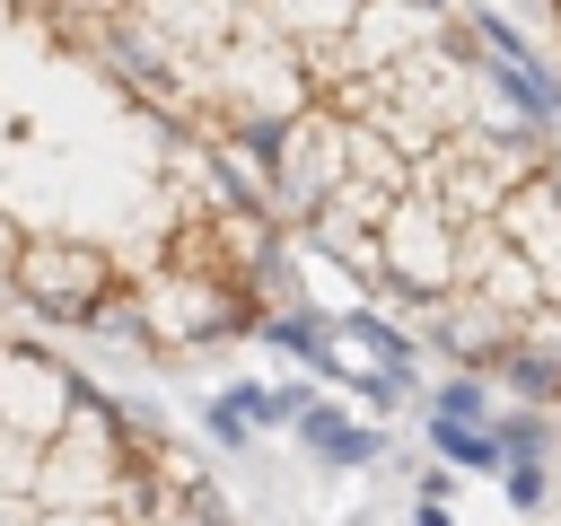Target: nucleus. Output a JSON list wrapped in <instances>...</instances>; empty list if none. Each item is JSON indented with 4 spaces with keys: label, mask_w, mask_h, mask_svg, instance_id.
<instances>
[{
    "label": "nucleus",
    "mask_w": 561,
    "mask_h": 526,
    "mask_svg": "<svg viewBox=\"0 0 561 526\" xmlns=\"http://www.w3.org/2000/svg\"><path fill=\"white\" fill-rule=\"evenodd\" d=\"M35 508H114L131 517L140 508V447H131V421L96 395L88 412H70L44 447H35Z\"/></svg>",
    "instance_id": "nucleus-1"
},
{
    "label": "nucleus",
    "mask_w": 561,
    "mask_h": 526,
    "mask_svg": "<svg viewBox=\"0 0 561 526\" xmlns=\"http://www.w3.org/2000/svg\"><path fill=\"white\" fill-rule=\"evenodd\" d=\"M456 219L421 193H394L386 219H377V289L403 298V307H438L456 289Z\"/></svg>",
    "instance_id": "nucleus-2"
},
{
    "label": "nucleus",
    "mask_w": 561,
    "mask_h": 526,
    "mask_svg": "<svg viewBox=\"0 0 561 526\" xmlns=\"http://www.w3.org/2000/svg\"><path fill=\"white\" fill-rule=\"evenodd\" d=\"M342 175H351V123H342L333 105H298V114H289V149H280V167L263 175L272 193H263L254 210H263L272 228H298Z\"/></svg>",
    "instance_id": "nucleus-3"
},
{
    "label": "nucleus",
    "mask_w": 561,
    "mask_h": 526,
    "mask_svg": "<svg viewBox=\"0 0 561 526\" xmlns=\"http://www.w3.org/2000/svg\"><path fill=\"white\" fill-rule=\"evenodd\" d=\"M114 281H123V263L96 254V245H70V237H26L18 272H9V289H18L35 316H53V324H88V316L114 298Z\"/></svg>",
    "instance_id": "nucleus-4"
},
{
    "label": "nucleus",
    "mask_w": 561,
    "mask_h": 526,
    "mask_svg": "<svg viewBox=\"0 0 561 526\" xmlns=\"http://www.w3.org/2000/svg\"><path fill=\"white\" fill-rule=\"evenodd\" d=\"M96 403V386L88 377H70L53 351H35V342H0V430L9 438H26V447H44L70 412H88Z\"/></svg>",
    "instance_id": "nucleus-5"
},
{
    "label": "nucleus",
    "mask_w": 561,
    "mask_h": 526,
    "mask_svg": "<svg viewBox=\"0 0 561 526\" xmlns=\"http://www.w3.org/2000/svg\"><path fill=\"white\" fill-rule=\"evenodd\" d=\"M140 316H149V342H228V333H254V307L245 289L228 281H193V272H158L140 289Z\"/></svg>",
    "instance_id": "nucleus-6"
},
{
    "label": "nucleus",
    "mask_w": 561,
    "mask_h": 526,
    "mask_svg": "<svg viewBox=\"0 0 561 526\" xmlns=\"http://www.w3.org/2000/svg\"><path fill=\"white\" fill-rule=\"evenodd\" d=\"M491 237L526 263L535 298H543V307H561V202L543 193V175H535V184H517V193L491 210Z\"/></svg>",
    "instance_id": "nucleus-7"
},
{
    "label": "nucleus",
    "mask_w": 561,
    "mask_h": 526,
    "mask_svg": "<svg viewBox=\"0 0 561 526\" xmlns=\"http://www.w3.org/2000/svg\"><path fill=\"white\" fill-rule=\"evenodd\" d=\"M421 324H430V333H412V342H438V351L456 359V377H482V368H500L508 316H500V307H482L473 289H447L438 307H421Z\"/></svg>",
    "instance_id": "nucleus-8"
},
{
    "label": "nucleus",
    "mask_w": 561,
    "mask_h": 526,
    "mask_svg": "<svg viewBox=\"0 0 561 526\" xmlns=\"http://www.w3.org/2000/svg\"><path fill=\"white\" fill-rule=\"evenodd\" d=\"M500 377L526 395V412L552 421V403H561V307H526V316L508 324V342H500Z\"/></svg>",
    "instance_id": "nucleus-9"
},
{
    "label": "nucleus",
    "mask_w": 561,
    "mask_h": 526,
    "mask_svg": "<svg viewBox=\"0 0 561 526\" xmlns=\"http://www.w3.org/2000/svg\"><path fill=\"white\" fill-rule=\"evenodd\" d=\"M289 430L307 438V456H324V465H342V473H351V465H377V430H351L333 403H307Z\"/></svg>",
    "instance_id": "nucleus-10"
},
{
    "label": "nucleus",
    "mask_w": 561,
    "mask_h": 526,
    "mask_svg": "<svg viewBox=\"0 0 561 526\" xmlns=\"http://www.w3.org/2000/svg\"><path fill=\"white\" fill-rule=\"evenodd\" d=\"M219 403L237 412V430H280V421H298L316 403V386H228Z\"/></svg>",
    "instance_id": "nucleus-11"
},
{
    "label": "nucleus",
    "mask_w": 561,
    "mask_h": 526,
    "mask_svg": "<svg viewBox=\"0 0 561 526\" xmlns=\"http://www.w3.org/2000/svg\"><path fill=\"white\" fill-rule=\"evenodd\" d=\"M254 333H263L272 351H289V359L324 368V307H272V316H254Z\"/></svg>",
    "instance_id": "nucleus-12"
},
{
    "label": "nucleus",
    "mask_w": 561,
    "mask_h": 526,
    "mask_svg": "<svg viewBox=\"0 0 561 526\" xmlns=\"http://www.w3.org/2000/svg\"><path fill=\"white\" fill-rule=\"evenodd\" d=\"M430 421H447V430H491V386H482V377H447V386L430 395Z\"/></svg>",
    "instance_id": "nucleus-13"
},
{
    "label": "nucleus",
    "mask_w": 561,
    "mask_h": 526,
    "mask_svg": "<svg viewBox=\"0 0 561 526\" xmlns=\"http://www.w3.org/2000/svg\"><path fill=\"white\" fill-rule=\"evenodd\" d=\"M430 447H438V465H465V473H500V447H491V430H447V421H430Z\"/></svg>",
    "instance_id": "nucleus-14"
},
{
    "label": "nucleus",
    "mask_w": 561,
    "mask_h": 526,
    "mask_svg": "<svg viewBox=\"0 0 561 526\" xmlns=\"http://www.w3.org/2000/svg\"><path fill=\"white\" fill-rule=\"evenodd\" d=\"M88 333H105V342H149V316H140V298H123V289H114V298L88 316Z\"/></svg>",
    "instance_id": "nucleus-15"
},
{
    "label": "nucleus",
    "mask_w": 561,
    "mask_h": 526,
    "mask_svg": "<svg viewBox=\"0 0 561 526\" xmlns=\"http://www.w3.org/2000/svg\"><path fill=\"white\" fill-rule=\"evenodd\" d=\"M26 491H35V447L0 430V500H26Z\"/></svg>",
    "instance_id": "nucleus-16"
},
{
    "label": "nucleus",
    "mask_w": 561,
    "mask_h": 526,
    "mask_svg": "<svg viewBox=\"0 0 561 526\" xmlns=\"http://www.w3.org/2000/svg\"><path fill=\"white\" fill-rule=\"evenodd\" d=\"M500 473H508V500H517V508H543V491H552L543 465H500Z\"/></svg>",
    "instance_id": "nucleus-17"
},
{
    "label": "nucleus",
    "mask_w": 561,
    "mask_h": 526,
    "mask_svg": "<svg viewBox=\"0 0 561 526\" xmlns=\"http://www.w3.org/2000/svg\"><path fill=\"white\" fill-rule=\"evenodd\" d=\"M18 254H26V228L0 210V289H9V272H18Z\"/></svg>",
    "instance_id": "nucleus-18"
},
{
    "label": "nucleus",
    "mask_w": 561,
    "mask_h": 526,
    "mask_svg": "<svg viewBox=\"0 0 561 526\" xmlns=\"http://www.w3.org/2000/svg\"><path fill=\"white\" fill-rule=\"evenodd\" d=\"M202 421H210V438H219V447H245V430H237V412H228V403H210Z\"/></svg>",
    "instance_id": "nucleus-19"
},
{
    "label": "nucleus",
    "mask_w": 561,
    "mask_h": 526,
    "mask_svg": "<svg viewBox=\"0 0 561 526\" xmlns=\"http://www.w3.org/2000/svg\"><path fill=\"white\" fill-rule=\"evenodd\" d=\"M0 526H35V500H0Z\"/></svg>",
    "instance_id": "nucleus-20"
},
{
    "label": "nucleus",
    "mask_w": 561,
    "mask_h": 526,
    "mask_svg": "<svg viewBox=\"0 0 561 526\" xmlns=\"http://www.w3.org/2000/svg\"><path fill=\"white\" fill-rule=\"evenodd\" d=\"M412 526H447V508H430V500H421V508H412Z\"/></svg>",
    "instance_id": "nucleus-21"
},
{
    "label": "nucleus",
    "mask_w": 561,
    "mask_h": 526,
    "mask_svg": "<svg viewBox=\"0 0 561 526\" xmlns=\"http://www.w3.org/2000/svg\"><path fill=\"white\" fill-rule=\"evenodd\" d=\"M552 35H561V9H552Z\"/></svg>",
    "instance_id": "nucleus-22"
}]
</instances>
